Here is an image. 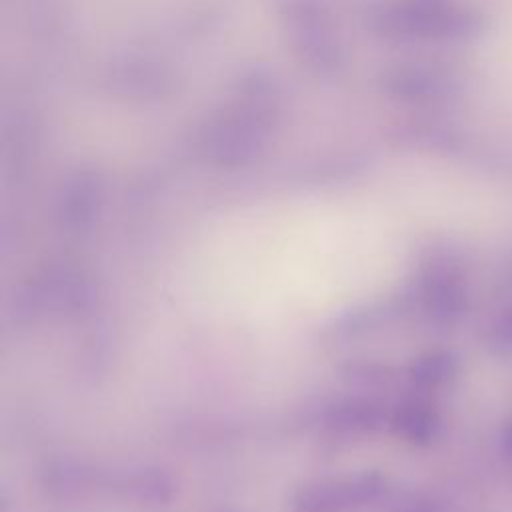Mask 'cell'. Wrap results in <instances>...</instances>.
<instances>
[{"instance_id": "1", "label": "cell", "mask_w": 512, "mask_h": 512, "mask_svg": "<svg viewBox=\"0 0 512 512\" xmlns=\"http://www.w3.org/2000/svg\"><path fill=\"white\" fill-rule=\"evenodd\" d=\"M490 344L496 348V352H512V310L502 312L494 320L490 328Z\"/></svg>"}, {"instance_id": "2", "label": "cell", "mask_w": 512, "mask_h": 512, "mask_svg": "<svg viewBox=\"0 0 512 512\" xmlns=\"http://www.w3.org/2000/svg\"><path fill=\"white\" fill-rule=\"evenodd\" d=\"M452 360L444 354H438V356H432V358H426L420 362L416 374L420 376V380L424 382H440L444 378H448L452 374Z\"/></svg>"}, {"instance_id": "3", "label": "cell", "mask_w": 512, "mask_h": 512, "mask_svg": "<svg viewBox=\"0 0 512 512\" xmlns=\"http://www.w3.org/2000/svg\"><path fill=\"white\" fill-rule=\"evenodd\" d=\"M500 446H502V452H506L508 456H512V422H508V426L502 430Z\"/></svg>"}]
</instances>
